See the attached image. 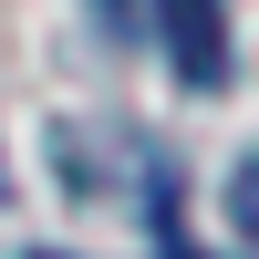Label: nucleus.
Segmentation results:
<instances>
[{"label": "nucleus", "instance_id": "obj_3", "mask_svg": "<svg viewBox=\"0 0 259 259\" xmlns=\"http://www.w3.org/2000/svg\"><path fill=\"white\" fill-rule=\"evenodd\" d=\"M166 259H197V249H187V239H166Z\"/></svg>", "mask_w": 259, "mask_h": 259}, {"label": "nucleus", "instance_id": "obj_1", "mask_svg": "<svg viewBox=\"0 0 259 259\" xmlns=\"http://www.w3.org/2000/svg\"><path fill=\"white\" fill-rule=\"evenodd\" d=\"M156 21H166L177 73L197 83V94H218L228 83V21H218V0H156Z\"/></svg>", "mask_w": 259, "mask_h": 259}, {"label": "nucleus", "instance_id": "obj_2", "mask_svg": "<svg viewBox=\"0 0 259 259\" xmlns=\"http://www.w3.org/2000/svg\"><path fill=\"white\" fill-rule=\"evenodd\" d=\"M228 218H239V239L259 249V156L239 166V177H228Z\"/></svg>", "mask_w": 259, "mask_h": 259}, {"label": "nucleus", "instance_id": "obj_4", "mask_svg": "<svg viewBox=\"0 0 259 259\" xmlns=\"http://www.w3.org/2000/svg\"><path fill=\"white\" fill-rule=\"evenodd\" d=\"M31 259H62V249H31Z\"/></svg>", "mask_w": 259, "mask_h": 259}]
</instances>
